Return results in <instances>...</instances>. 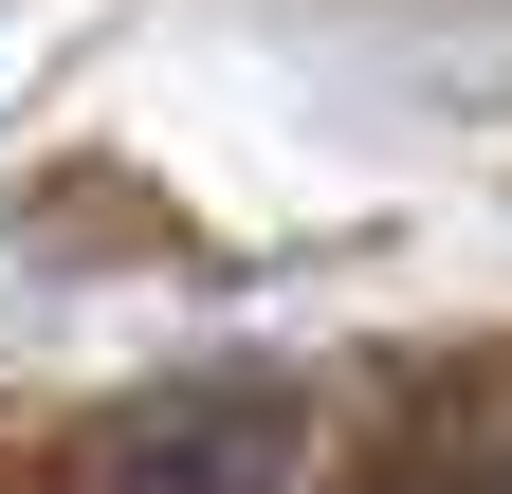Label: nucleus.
<instances>
[{
    "mask_svg": "<svg viewBox=\"0 0 512 494\" xmlns=\"http://www.w3.org/2000/svg\"><path fill=\"white\" fill-rule=\"evenodd\" d=\"M110 494H275V403H183V421H128Z\"/></svg>",
    "mask_w": 512,
    "mask_h": 494,
    "instance_id": "f257e3e1",
    "label": "nucleus"
}]
</instances>
